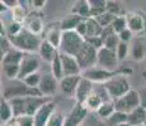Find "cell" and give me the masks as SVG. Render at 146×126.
Listing matches in <instances>:
<instances>
[{
	"mask_svg": "<svg viewBox=\"0 0 146 126\" xmlns=\"http://www.w3.org/2000/svg\"><path fill=\"white\" fill-rule=\"evenodd\" d=\"M52 99L43 96H26V97H18V99L10 100L14 119L21 116H35L37 111L40 110L43 105L50 102Z\"/></svg>",
	"mask_w": 146,
	"mask_h": 126,
	"instance_id": "cell-1",
	"label": "cell"
},
{
	"mask_svg": "<svg viewBox=\"0 0 146 126\" xmlns=\"http://www.w3.org/2000/svg\"><path fill=\"white\" fill-rule=\"evenodd\" d=\"M9 40L12 42L13 47L15 49L21 50L26 54H35V53H38L43 39H41L40 35L33 34L32 32H29L24 28L19 34L10 37Z\"/></svg>",
	"mask_w": 146,
	"mask_h": 126,
	"instance_id": "cell-2",
	"label": "cell"
},
{
	"mask_svg": "<svg viewBox=\"0 0 146 126\" xmlns=\"http://www.w3.org/2000/svg\"><path fill=\"white\" fill-rule=\"evenodd\" d=\"M103 88H104L107 96L111 101H116L118 100L119 97L125 96L127 92H130L131 89V83L128 81L127 76L119 73L117 74L116 77H113L112 80H109L108 82L100 85Z\"/></svg>",
	"mask_w": 146,
	"mask_h": 126,
	"instance_id": "cell-3",
	"label": "cell"
},
{
	"mask_svg": "<svg viewBox=\"0 0 146 126\" xmlns=\"http://www.w3.org/2000/svg\"><path fill=\"white\" fill-rule=\"evenodd\" d=\"M26 96H42L38 88L28 87L23 81L15 80L12 83L4 86L3 89V99L10 101L13 99H18V97H26Z\"/></svg>",
	"mask_w": 146,
	"mask_h": 126,
	"instance_id": "cell-4",
	"label": "cell"
},
{
	"mask_svg": "<svg viewBox=\"0 0 146 126\" xmlns=\"http://www.w3.org/2000/svg\"><path fill=\"white\" fill-rule=\"evenodd\" d=\"M123 73L126 76H128L131 73V69H122V71H108V69L100 68V67L95 66L93 68L85 69V71L81 72V77L85 78V80L90 81L93 83H99V85H103V83L108 82L109 80H112L113 77H116L117 74Z\"/></svg>",
	"mask_w": 146,
	"mask_h": 126,
	"instance_id": "cell-5",
	"label": "cell"
},
{
	"mask_svg": "<svg viewBox=\"0 0 146 126\" xmlns=\"http://www.w3.org/2000/svg\"><path fill=\"white\" fill-rule=\"evenodd\" d=\"M84 44H85V39L75 30L62 32V40H61V46L58 50H60V53L76 57V54L80 52Z\"/></svg>",
	"mask_w": 146,
	"mask_h": 126,
	"instance_id": "cell-6",
	"label": "cell"
},
{
	"mask_svg": "<svg viewBox=\"0 0 146 126\" xmlns=\"http://www.w3.org/2000/svg\"><path fill=\"white\" fill-rule=\"evenodd\" d=\"M116 111L118 112H123L126 115H130L133 112L136 108L141 107V97H140V92L131 89L130 92L125 95V96L119 97L118 100L113 101Z\"/></svg>",
	"mask_w": 146,
	"mask_h": 126,
	"instance_id": "cell-7",
	"label": "cell"
},
{
	"mask_svg": "<svg viewBox=\"0 0 146 126\" xmlns=\"http://www.w3.org/2000/svg\"><path fill=\"white\" fill-rule=\"evenodd\" d=\"M127 28L137 37L146 33V13L141 10H131L126 13Z\"/></svg>",
	"mask_w": 146,
	"mask_h": 126,
	"instance_id": "cell-8",
	"label": "cell"
},
{
	"mask_svg": "<svg viewBox=\"0 0 146 126\" xmlns=\"http://www.w3.org/2000/svg\"><path fill=\"white\" fill-rule=\"evenodd\" d=\"M75 58L78 59V63H79L81 71L93 68V67L97 66L98 50L85 42V44L83 46V48L80 49V52L78 53Z\"/></svg>",
	"mask_w": 146,
	"mask_h": 126,
	"instance_id": "cell-9",
	"label": "cell"
},
{
	"mask_svg": "<svg viewBox=\"0 0 146 126\" xmlns=\"http://www.w3.org/2000/svg\"><path fill=\"white\" fill-rule=\"evenodd\" d=\"M118 57H117L116 50H112L108 48L103 47L102 49L98 50V61H97V66L100 68L108 69V71H118Z\"/></svg>",
	"mask_w": 146,
	"mask_h": 126,
	"instance_id": "cell-10",
	"label": "cell"
},
{
	"mask_svg": "<svg viewBox=\"0 0 146 126\" xmlns=\"http://www.w3.org/2000/svg\"><path fill=\"white\" fill-rule=\"evenodd\" d=\"M40 59L36 57L35 54H26L21 63V69H19V76L18 80L23 81L26 77H28L29 74L37 73L40 69Z\"/></svg>",
	"mask_w": 146,
	"mask_h": 126,
	"instance_id": "cell-11",
	"label": "cell"
},
{
	"mask_svg": "<svg viewBox=\"0 0 146 126\" xmlns=\"http://www.w3.org/2000/svg\"><path fill=\"white\" fill-rule=\"evenodd\" d=\"M86 115H88V110L84 106L75 103V106H72V108L65 116L64 126H80L81 122L85 120Z\"/></svg>",
	"mask_w": 146,
	"mask_h": 126,
	"instance_id": "cell-12",
	"label": "cell"
},
{
	"mask_svg": "<svg viewBox=\"0 0 146 126\" xmlns=\"http://www.w3.org/2000/svg\"><path fill=\"white\" fill-rule=\"evenodd\" d=\"M58 82L55 77L51 74V73H46L42 76V80H41V83L38 86V89H40L41 95L43 97H51L56 93V91L58 89Z\"/></svg>",
	"mask_w": 146,
	"mask_h": 126,
	"instance_id": "cell-13",
	"label": "cell"
},
{
	"mask_svg": "<svg viewBox=\"0 0 146 126\" xmlns=\"http://www.w3.org/2000/svg\"><path fill=\"white\" fill-rule=\"evenodd\" d=\"M130 57L135 62H141L146 58V40L142 37H135L130 43Z\"/></svg>",
	"mask_w": 146,
	"mask_h": 126,
	"instance_id": "cell-14",
	"label": "cell"
},
{
	"mask_svg": "<svg viewBox=\"0 0 146 126\" xmlns=\"http://www.w3.org/2000/svg\"><path fill=\"white\" fill-rule=\"evenodd\" d=\"M24 28L29 32H32L36 35H41L43 32V19H42V14L37 10L33 13H29L27 15V19L24 22Z\"/></svg>",
	"mask_w": 146,
	"mask_h": 126,
	"instance_id": "cell-15",
	"label": "cell"
},
{
	"mask_svg": "<svg viewBox=\"0 0 146 126\" xmlns=\"http://www.w3.org/2000/svg\"><path fill=\"white\" fill-rule=\"evenodd\" d=\"M60 58L64 67V77L66 76H81V68L78 63V59L74 55L60 53Z\"/></svg>",
	"mask_w": 146,
	"mask_h": 126,
	"instance_id": "cell-16",
	"label": "cell"
},
{
	"mask_svg": "<svg viewBox=\"0 0 146 126\" xmlns=\"http://www.w3.org/2000/svg\"><path fill=\"white\" fill-rule=\"evenodd\" d=\"M81 81V76H66L58 82V89L69 97H74Z\"/></svg>",
	"mask_w": 146,
	"mask_h": 126,
	"instance_id": "cell-17",
	"label": "cell"
},
{
	"mask_svg": "<svg viewBox=\"0 0 146 126\" xmlns=\"http://www.w3.org/2000/svg\"><path fill=\"white\" fill-rule=\"evenodd\" d=\"M93 91H94V83L81 77V81H80L79 86H78L76 92H75V96H74L75 103L83 106L84 102L88 100V97L93 93Z\"/></svg>",
	"mask_w": 146,
	"mask_h": 126,
	"instance_id": "cell-18",
	"label": "cell"
},
{
	"mask_svg": "<svg viewBox=\"0 0 146 126\" xmlns=\"http://www.w3.org/2000/svg\"><path fill=\"white\" fill-rule=\"evenodd\" d=\"M56 111V103L51 100L50 102H47L46 105H43L40 110L37 111V114L35 115V126H47L51 115Z\"/></svg>",
	"mask_w": 146,
	"mask_h": 126,
	"instance_id": "cell-19",
	"label": "cell"
},
{
	"mask_svg": "<svg viewBox=\"0 0 146 126\" xmlns=\"http://www.w3.org/2000/svg\"><path fill=\"white\" fill-rule=\"evenodd\" d=\"M38 54H40V58L43 62H47L51 64L53 61H55V58L60 54V50L57 48H55L52 44H50L48 42L43 39L41 43L40 50H38Z\"/></svg>",
	"mask_w": 146,
	"mask_h": 126,
	"instance_id": "cell-20",
	"label": "cell"
},
{
	"mask_svg": "<svg viewBox=\"0 0 146 126\" xmlns=\"http://www.w3.org/2000/svg\"><path fill=\"white\" fill-rule=\"evenodd\" d=\"M84 19L81 16L76 15V14L70 13L69 15H66L62 20L60 22V28L62 32H70V30H76V28L80 25V23Z\"/></svg>",
	"mask_w": 146,
	"mask_h": 126,
	"instance_id": "cell-21",
	"label": "cell"
},
{
	"mask_svg": "<svg viewBox=\"0 0 146 126\" xmlns=\"http://www.w3.org/2000/svg\"><path fill=\"white\" fill-rule=\"evenodd\" d=\"M102 38L104 40V48H108V49H112V50H116L117 47L119 44V37L118 34L112 30V28H106L103 30V34H102Z\"/></svg>",
	"mask_w": 146,
	"mask_h": 126,
	"instance_id": "cell-22",
	"label": "cell"
},
{
	"mask_svg": "<svg viewBox=\"0 0 146 126\" xmlns=\"http://www.w3.org/2000/svg\"><path fill=\"white\" fill-rule=\"evenodd\" d=\"M71 13L81 16L83 19L92 18V9H90L89 0H79V1H75L74 5H72Z\"/></svg>",
	"mask_w": 146,
	"mask_h": 126,
	"instance_id": "cell-23",
	"label": "cell"
},
{
	"mask_svg": "<svg viewBox=\"0 0 146 126\" xmlns=\"http://www.w3.org/2000/svg\"><path fill=\"white\" fill-rule=\"evenodd\" d=\"M44 40H47L50 44H52L55 48L60 49L61 40H62V30H61L60 25L50 28V29L46 32V37H44Z\"/></svg>",
	"mask_w": 146,
	"mask_h": 126,
	"instance_id": "cell-24",
	"label": "cell"
},
{
	"mask_svg": "<svg viewBox=\"0 0 146 126\" xmlns=\"http://www.w3.org/2000/svg\"><path fill=\"white\" fill-rule=\"evenodd\" d=\"M0 119H1V125L8 124V122L14 120V112L12 105H10L9 101L3 99V97L1 101H0Z\"/></svg>",
	"mask_w": 146,
	"mask_h": 126,
	"instance_id": "cell-25",
	"label": "cell"
},
{
	"mask_svg": "<svg viewBox=\"0 0 146 126\" xmlns=\"http://www.w3.org/2000/svg\"><path fill=\"white\" fill-rule=\"evenodd\" d=\"M85 22H86V38L102 37L103 30L104 29L102 28V25L98 23L97 19L95 18H88V19H85Z\"/></svg>",
	"mask_w": 146,
	"mask_h": 126,
	"instance_id": "cell-26",
	"label": "cell"
},
{
	"mask_svg": "<svg viewBox=\"0 0 146 126\" xmlns=\"http://www.w3.org/2000/svg\"><path fill=\"white\" fill-rule=\"evenodd\" d=\"M104 101H107V100L103 99V97L100 96V93H98V92L94 89L93 93L88 97V100L84 102L83 106L88 111H95V112H97V110L100 107V106H102V103L104 102Z\"/></svg>",
	"mask_w": 146,
	"mask_h": 126,
	"instance_id": "cell-27",
	"label": "cell"
},
{
	"mask_svg": "<svg viewBox=\"0 0 146 126\" xmlns=\"http://www.w3.org/2000/svg\"><path fill=\"white\" fill-rule=\"evenodd\" d=\"M128 124L131 126H137V125H145L146 122V108L141 107L136 108L133 112L128 115Z\"/></svg>",
	"mask_w": 146,
	"mask_h": 126,
	"instance_id": "cell-28",
	"label": "cell"
},
{
	"mask_svg": "<svg viewBox=\"0 0 146 126\" xmlns=\"http://www.w3.org/2000/svg\"><path fill=\"white\" fill-rule=\"evenodd\" d=\"M114 112H116V107H114V102H113V101H104V102L102 103V106H100V107L97 110V112H95V114L98 115V117H99V119L107 121V120H108Z\"/></svg>",
	"mask_w": 146,
	"mask_h": 126,
	"instance_id": "cell-29",
	"label": "cell"
},
{
	"mask_svg": "<svg viewBox=\"0 0 146 126\" xmlns=\"http://www.w3.org/2000/svg\"><path fill=\"white\" fill-rule=\"evenodd\" d=\"M24 55H26V53L13 48L7 55L1 58V64H21Z\"/></svg>",
	"mask_w": 146,
	"mask_h": 126,
	"instance_id": "cell-30",
	"label": "cell"
},
{
	"mask_svg": "<svg viewBox=\"0 0 146 126\" xmlns=\"http://www.w3.org/2000/svg\"><path fill=\"white\" fill-rule=\"evenodd\" d=\"M27 15H28V13L26 10V7H23L21 1H19V4L17 5L15 8L10 9V19L18 22V23L24 24V22H26V19H27Z\"/></svg>",
	"mask_w": 146,
	"mask_h": 126,
	"instance_id": "cell-31",
	"label": "cell"
},
{
	"mask_svg": "<svg viewBox=\"0 0 146 126\" xmlns=\"http://www.w3.org/2000/svg\"><path fill=\"white\" fill-rule=\"evenodd\" d=\"M92 9V18L102 15L107 12V0H89Z\"/></svg>",
	"mask_w": 146,
	"mask_h": 126,
	"instance_id": "cell-32",
	"label": "cell"
},
{
	"mask_svg": "<svg viewBox=\"0 0 146 126\" xmlns=\"http://www.w3.org/2000/svg\"><path fill=\"white\" fill-rule=\"evenodd\" d=\"M1 69L4 76L9 81L18 80L19 69H21V64H1Z\"/></svg>",
	"mask_w": 146,
	"mask_h": 126,
	"instance_id": "cell-33",
	"label": "cell"
},
{
	"mask_svg": "<svg viewBox=\"0 0 146 126\" xmlns=\"http://www.w3.org/2000/svg\"><path fill=\"white\" fill-rule=\"evenodd\" d=\"M50 69H51V73L53 77L56 78L57 81H61L64 78V67H62V62H61L60 54L55 58V61L50 64Z\"/></svg>",
	"mask_w": 146,
	"mask_h": 126,
	"instance_id": "cell-34",
	"label": "cell"
},
{
	"mask_svg": "<svg viewBox=\"0 0 146 126\" xmlns=\"http://www.w3.org/2000/svg\"><path fill=\"white\" fill-rule=\"evenodd\" d=\"M107 13L112 14L114 16H121L126 15V13L123 10V7L121 5L119 1H114V0H107Z\"/></svg>",
	"mask_w": 146,
	"mask_h": 126,
	"instance_id": "cell-35",
	"label": "cell"
},
{
	"mask_svg": "<svg viewBox=\"0 0 146 126\" xmlns=\"http://www.w3.org/2000/svg\"><path fill=\"white\" fill-rule=\"evenodd\" d=\"M111 28L116 34H119L121 32L127 29V20H126V15L116 16L113 20V23L111 24Z\"/></svg>",
	"mask_w": 146,
	"mask_h": 126,
	"instance_id": "cell-36",
	"label": "cell"
},
{
	"mask_svg": "<svg viewBox=\"0 0 146 126\" xmlns=\"http://www.w3.org/2000/svg\"><path fill=\"white\" fill-rule=\"evenodd\" d=\"M127 121H128V115L116 111L106 122L108 124V126H117L119 124H125V122H127Z\"/></svg>",
	"mask_w": 146,
	"mask_h": 126,
	"instance_id": "cell-37",
	"label": "cell"
},
{
	"mask_svg": "<svg viewBox=\"0 0 146 126\" xmlns=\"http://www.w3.org/2000/svg\"><path fill=\"white\" fill-rule=\"evenodd\" d=\"M117 57H118L119 62H123L126 58L130 55V43H125V42H119L118 47L116 49Z\"/></svg>",
	"mask_w": 146,
	"mask_h": 126,
	"instance_id": "cell-38",
	"label": "cell"
},
{
	"mask_svg": "<svg viewBox=\"0 0 146 126\" xmlns=\"http://www.w3.org/2000/svg\"><path fill=\"white\" fill-rule=\"evenodd\" d=\"M65 116L61 111L56 110L55 112L51 115L48 122H47V126H64V122H65Z\"/></svg>",
	"mask_w": 146,
	"mask_h": 126,
	"instance_id": "cell-39",
	"label": "cell"
},
{
	"mask_svg": "<svg viewBox=\"0 0 146 126\" xmlns=\"http://www.w3.org/2000/svg\"><path fill=\"white\" fill-rule=\"evenodd\" d=\"M41 80H42V76L38 73H33V74H29L28 77H26L23 80V82L26 83L28 87H32V88H38L41 83Z\"/></svg>",
	"mask_w": 146,
	"mask_h": 126,
	"instance_id": "cell-40",
	"label": "cell"
},
{
	"mask_svg": "<svg viewBox=\"0 0 146 126\" xmlns=\"http://www.w3.org/2000/svg\"><path fill=\"white\" fill-rule=\"evenodd\" d=\"M114 18H116L114 15H112V14H109V13H107V12H106V13H103L102 15L97 16L95 19L98 20V23L102 25L103 29H106V28H109V27H111V24L113 23Z\"/></svg>",
	"mask_w": 146,
	"mask_h": 126,
	"instance_id": "cell-41",
	"label": "cell"
},
{
	"mask_svg": "<svg viewBox=\"0 0 146 126\" xmlns=\"http://www.w3.org/2000/svg\"><path fill=\"white\" fill-rule=\"evenodd\" d=\"M13 48L14 47H13L12 42L9 40V38L1 37V39H0V55H1V58L4 57V55H7Z\"/></svg>",
	"mask_w": 146,
	"mask_h": 126,
	"instance_id": "cell-42",
	"label": "cell"
},
{
	"mask_svg": "<svg viewBox=\"0 0 146 126\" xmlns=\"http://www.w3.org/2000/svg\"><path fill=\"white\" fill-rule=\"evenodd\" d=\"M85 42L88 44H90L92 47H94L97 50L102 49L104 47V40H103L102 37H93V38H86Z\"/></svg>",
	"mask_w": 146,
	"mask_h": 126,
	"instance_id": "cell-43",
	"label": "cell"
},
{
	"mask_svg": "<svg viewBox=\"0 0 146 126\" xmlns=\"http://www.w3.org/2000/svg\"><path fill=\"white\" fill-rule=\"evenodd\" d=\"M19 126H35V117L33 116H21L15 119Z\"/></svg>",
	"mask_w": 146,
	"mask_h": 126,
	"instance_id": "cell-44",
	"label": "cell"
},
{
	"mask_svg": "<svg viewBox=\"0 0 146 126\" xmlns=\"http://www.w3.org/2000/svg\"><path fill=\"white\" fill-rule=\"evenodd\" d=\"M118 37H119V40L121 42H125V43H131V42H132V39L136 37V35H135L133 33L127 28L126 30H123V32L119 33Z\"/></svg>",
	"mask_w": 146,
	"mask_h": 126,
	"instance_id": "cell-45",
	"label": "cell"
},
{
	"mask_svg": "<svg viewBox=\"0 0 146 126\" xmlns=\"http://www.w3.org/2000/svg\"><path fill=\"white\" fill-rule=\"evenodd\" d=\"M29 4H31V7H32L35 10L40 12L41 9H43V8L46 7L47 1H46V0H32V1H29Z\"/></svg>",
	"mask_w": 146,
	"mask_h": 126,
	"instance_id": "cell-46",
	"label": "cell"
},
{
	"mask_svg": "<svg viewBox=\"0 0 146 126\" xmlns=\"http://www.w3.org/2000/svg\"><path fill=\"white\" fill-rule=\"evenodd\" d=\"M76 33H79V34L83 37L84 39L86 38V22H85V19H84L83 22L80 23V25L76 28V30H75Z\"/></svg>",
	"mask_w": 146,
	"mask_h": 126,
	"instance_id": "cell-47",
	"label": "cell"
},
{
	"mask_svg": "<svg viewBox=\"0 0 146 126\" xmlns=\"http://www.w3.org/2000/svg\"><path fill=\"white\" fill-rule=\"evenodd\" d=\"M0 3H1V4H4L9 10L13 9V8H15L17 5L19 4V1H17V0H1Z\"/></svg>",
	"mask_w": 146,
	"mask_h": 126,
	"instance_id": "cell-48",
	"label": "cell"
},
{
	"mask_svg": "<svg viewBox=\"0 0 146 126\" xmlns=\"http://www.w3.org/2000/svg\"><path fill=\"white\" fill-rule=\"evenodd\" d=\"M140 92V97H141V106L144 108H146V87L142 88Z\"/></svg>",
	"mask_w": 146,
	"mask_h": 126,
	"instance_id": "cell-49",
	"label": "cell"
},
{
	"mask_svg": "<svg viewBox=\"0 0 146 126\" xmlns=\"http://www.w3.org/2000/svg\"><path fill=\"white\" fill-rule=\"evenodd\" d=\"M1 126H19V125H18V124H17L15 119H14V120H13V121L8 122V124H4V125H1Z\"/></svg>",
	"mask_w": 146,
	"mask_h": 126,
	"instance_id": "cell-50",
	"label": "cell"
},
{
	"mask_svg": "<svg viewBox=\"0 0 146 126\" xmlns=\"http://www.w3.org/2000/svg\"><path fill=\"white\" fill-rule=\"evenodd\" d=\"M117 126H131L128 122H125V124H119V125H117Z\"/></svg>",
	"mask_w": 146,
	"mask_h": 126,
	"instance_id": "cell-51",
	"label": "cell"
},
{
	"mask_svg": "<svg viewBox=\"0 0 146 126\" xmlns=\"http://www.w3.org/2000/svg\"><path fill=\"white\" fill-rule=\"evenodd\" d=\"M137 126H146V125H137Z\"/></svg>",
	"mask_w": 146,
	"mask_h": 126,
	"instance_id": "cell-52",
	"label": "cell"
},
{
	"mask_svg": "<svg viewBox=\"0 0 146 126\" xmlns=\"http://www.w3.org/2000/svg\"><path fill=\"white\" fill-rule=\"evenodd\" d=\"M145 125H146V122H145Z\"/></svg>",
	"mask_w": 146,
	"mask_h": 126,
	"instance_id": "cell-53",
	"label": "cell"
}]
</instances>
